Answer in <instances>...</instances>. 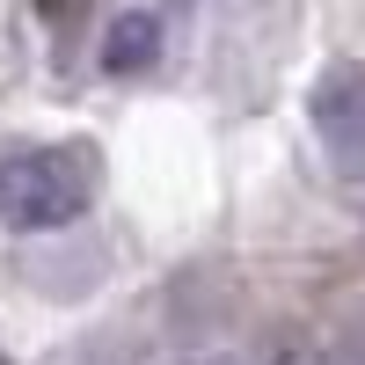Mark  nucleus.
I'll return each instance as SVG.
<instances>
[{
    "instance_id": "nucleus-1",
    "label": "nucleus",
    "mask_w": 365,
    "mask_h": 365,
    "mask_svg": "<svg viewBox=\"0 0 365 365\" xmlns=\"http://www.w3.org/2000/svg\"><path fill=\"white\" fill-rule=\"evenodd\" d=\"M96 197V154L88 146H15L0 154V227L51 234L73 227Z\"/></svg>"
},
{
    "instance_id": "nucleus-2",
    "label": "nucleus",
    "mask_w": 365,
    "mask_h": 365,
    "mask_svg": "<svg viewBox=\"0 0 365 365\" xmlns=\"http://www.w3.org/2000/svg\"><path fill=\"white\" fill-rule=\"evenodd\" d=\"M307 117H314V139L336 168H365V58H336L314 96H307Z\"/></svg>"
},
{
    "instance_id": "nucleus-5",
    "label": "nucleus",
    "mask_w": 365,
    "mask_h": 365,
    "mask_svg": "<svg viewBox=\"0 0 365 365\" xmlns=\"http://www.w3.org/2000/svg\"><path fill=\"white\" fill-rule=\"evenodd\" d=\"M182 365H234V358H182Z\"/></svg>"
},
{
    "instance_id": "nucleus-3",
    "label": "nucleus",
    "mask_w": 365,
    "mask_h": 365,
    "mask_svg": "<svg viewBox=\"0 0 365 365\" xmlns=\"http://www.w3.org/2000/svg\"><path fill=\"white\" fill-rule=\"evenodd\" d=\"M154 58H161V15L154 8L110 15V29H103V66L110 73H146Z\"/></svg>"
},
{
    "instance_id": "nucleus-6",
    "label": "nucleus",
    "mask_w": 365,
    "mask_h": 365,
    "mask_svg": "<svg viewBox=\"0 0 365 365\" xmlns=\"http://www.w3.org/2000/svg\"><path fill=\"white\" fill-rule=\"evenodd\" d=\"M336 365H365V358H336Z\"/></svg>"
},
{
    "instance_id": "nucleus-4",
    "label": "nucleus",
    "mask_w": 365,
    "mask_h": 365,
    "mask_svg": "<svg viewBox=\"0 0 365 365\" xmlns=\"http://www.w3.org/2000/svg\"><path fill=\"white\" fill-rule=\"evenodd\" d=\"M270 365H336L314 336H299V329H285V336H270Z\"/></svg>"
}]
</instances>
